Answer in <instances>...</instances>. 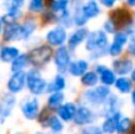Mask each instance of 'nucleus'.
Instances as JSON below:
<instances>
[{"label": "nucleus", "mask_w": 135, "mask_h": 134, "mask_svg": "<svg viewBox=\"0 0 135 134\" xmlns=\"http://www.w3.org/2000/svg\"><path fill=\"white\" fill-rule=\"evenodd\" d=\"M68 5H69V0H54L51 4V7L54 12H59L65 11Z\"/></svg>", "instance_id": "30"}, {"label": "nucleus", "mask_w": 135, "mask_h": 134, "mask_svg": "<svg viewBox=\"0 0 135 134\" xmlns=\"http://www.w3.org/2000/svg\"><path fill=\"white\" fill-rule=\"evenodd\" d=\"M59 116H50L49 121H47V125L50 128H51V131L54 133H59L63 131V123H62V121L59 120Z\"/></svg>", "instance_id": "28"}, {"label": "nucleus", "mask_w": 135, "mask_h": 134, "mask_svg": "<svg viewBox=\"0 0 135 134\" xmlns=\"http://www.w3.org/2000/svg\"><path fill=\"white\" fill-rule=\"evenodd\" d=\"M121 118H122L121 113H119V112H116V113H114V114L108 116L102 125L103 133L104 134H114L117 130V123H119V121Z\"/></svg>", "instance_id": "10"}, {"label": "nucleus", "mask_w": 135, "mask_h": 134, "mask_svg": "<svg viewBox=\"0 0 135 134\" xmlns=\"http://www.w3.org/2000/svg\"><path fill=\"white\" fill-rule=\"evenodd\" d=\"M76 106L74 103H65L62 104V106L58 107V116L62 119L63 121H70L74 119L75 114H76Z\"/></svg>", "instance_id": "14"}, {"label": "nucleus", "mask_w": 135, "mask_h": 134, "mask_svg": "<svg viewBox=\"0 0 135 134\" xmlns=\"http://www.w3.org/2000/svg\"><path fill=\"white\" fill-rule=\"evenodd\" d=\"M74 122L77 126H83L88 125V123L94 121V114L90 109H88L86 107H81L76 111V114L74 116Z\"/></svg>", "instance_id": "7"}, {"label": "nucleus", "mask_w": 135, "mask_h": 134, "mask_svg": "<svg viewBox=\"0 0 135 134\" xmlns=\"http://www.w3.org/2000/svg\"><path fill=\"white\" fill-rule=\"evenodd\" d=\"M116 1L117 0H101V2H102L105 7H112Z\"/></svg>", "instance_id": "37"}, {"label": "nucleus", "mask_w": 135, "mask_h": 134, "mask_svg": "<svg viewBox=\"0 0 135 134\" xmlns=\"http://www.w3.org/2000/svg\"><path fill=\"white\" fill-rule=\"evenodd\" d=\"M35 24L33 23H26L25 25L21 26V31H20V38H27L31 33L35 30Z\"/></svg>", "instance_id": "31"}, {"label": "nucleus", "mask_w": 135, "mask_h": 134, "mask_svg": "<svg viewBox=\"0 0 135 134\" xmlns=\"http://www.w3.org/2000/svg\"><path fill=\"white\" fill-rule=\"evenodd\" d=\"M128 42V36L123 32H119L115 35L114 42L109 46V54L112 56H119L123 50V45Z\"/></svg>", "instance_id": "8"}, {"label": "nucleus", "mask_w": 135, "mask_h": 134, "mask_svg": "<svg viewBox=\"0 0 135 134\" xmlns=\"http://www.w3.org/2000/svg\"><path fill=\"white\" fill-rule=\"evenodd\" d=\"M21 112H23V115L25 116L28 120H33V119L37 118L38 112H39V103H38V100L36 97H32L28 101H26L25 103L21 107Z\"/></svg>", "instance_id": "6"}, {"label": "nucleus", "mask_w": 135, "mask_h": 134, "mask_svg": "<svg viewBox=\"0 0 135 134\" xmlns=\"http://www.w3.org/2000/svg\"><path fill=\"white\" fill-rule=\"evenodd\" d=\"M132 128V120L129 118H121L117 123V130L116 132L119 134H126L129 132Z\"/></svg>", "instance_id": "29"}, {"label": "nucleus", "mask_w": 135, "mask_h": 134, "mask_svg": "<svg viewBox=\"0 0 135 134\" xmlns=\"http://www.w3.org/2000/svg\"><path fill=\"white\" fill-rule=\"evenodd\" d=\"M47 42L54 46L57 45H62L66 40V31L63 27H56L51 30L46 36Z\"/></svg>", "instance_id": "9"}, {"label": "nucleus", "mask_w": 135, "mask_h": 134, "mask_svg": "<svg viewBox=\"0 0 135 134\" xmlns=\"http://www.w3.org/2000/svg\"><path fill=\"white\" fill-rule=\"evenodd\" d=\"M86 69H88V63L83 59H79V61L70 63L69 73L72 76H83L86 73Z\"/></svg>", "instance_id": "15"}, {"label": "nucleus", "mask_w": 135, "mask_h": 134, "mask_svg": "<svg viewBox=\"0 0 135 134\" xmlns=\"http://www.w3.org/2000/svg\"><path fill=\"white\" fill-rule=\"evenodd\" d=\"M26 81H27V74H25L23 70L16 71L9 78L8 83H7V88L11 93L16 94V93H19L20 90L24 89Z\"/></svg>", "instance_id": "5"}, {"label": "nucleus", "mask_w": 135, "mask_h": 134, "mask_svg": "<svg viewBox=\"0 0 135 134\" xmlns=\"http://www.w3.org/2000/svg\"><path fill=\"white\" fill-rule=\"evenodd\" d=\"M6 5L8 11H19V8L24 5V0H6Z\"/></svg>", "instance_id": "33"}, {"label": "nucleus", "mask_w": 135, "mask_h": 134, "mask_svg": "<svg viewBox=\"0 0 135 134\" xmlns=\"http://www.w3.org/2000/svg\"><path fill=\"white\" fill-rule=\"evenodd\" d=\"M14 104V97L12 95H8L4 99L1 106H0V115H1V119H5L6 116H8V114L11 113V109L13 108Z\"/></svg>", "instance_id": "19"}, {"label": "nucleus", "mask_w": 135, "mask_h": 134, "mask_svg": "<svg viewBox=\"0 0 135 134\" xmlns=\"http://www.w3.org/2000/svg\"><path fill=\"white\" fill-rule=\"evenodd\" d=\"M127 2H128L131 6H135V0H127Z\"/></svg>", "instance_id": "39"}, {"label": "nucleus", "mask_w": 135, "mask_h": 134, "mask_svg": "<svg viewBox=\"0 0 135 134\" xmlns=\"http://www.w3.org/2000/svg\"><path fill=\"white\" fill-rule=\"evenodd\" d=\"M115 24H114V21L110 19V20H107L104 23V25H103V28L105 30V32H108V33H114L115 32Z\"/></svg>", "instance_id": "36"}, {"label": "nucleus", "mask_w": 135, "mask_h": 134, "mask_svg": "<svg viewBox=\"0 0 135 134\" xmlns=\"http://www.w3.org/2000/svg\"><path fill=\"white\" fill-rule=\"evenodd\" d=\"M18 56H19L18 49L13 47V46H6L0 52V58L4 62H11V61H13V59H16Z\"/></svg>", "instance_id": "18"}, {"label": "nucleus", "mask_w": 135, "mask_h": 134, "mask_svg": "<svg viewBox=\"0 0 135 134\" xmlns=\"http://www.w3.org/2000/svg\"><path fill=\"white\" fill-rule=\"evenodd\" d=\"M64 88H65V80H64V77H62V76H56V78L50 83L47 90L51 93H55V92H61Z\"/></svg>", "instance_id": "25"}, {"label": "nucleus", "mask_w": 135, "mask_h": 134, "mask_svg": "<svg viewBox=\"0 0 135 134\" xmlns=\"http://www.w3.org/2000/svg\"><path fill=\"white\" fill-rule=\"evenodd\" d=\"M97 81H98V76H97V74L94 73V71H88V73L84 74L81 78V82L83 83L84 85H86V87H93V85H95L96 83H97Z\"/></svg>", "instance_id": "24"}, {"label": "nucleus", "mask_w": 135, "mask_h": 134, "mask_svg": "<svg viewBox=\"0 0 135 134\" xmlns=\"http://www.w3.org/2000/svg\"><path fill=\"white\" fill-rule=\"evenodd\" d=\"M52 51L49 46H40L28 54V59L35 66H43L51 58Z\"/></svg>", "instance_id": "3"}, {"label": "nucleus", "mask_w": 135, "mask_h": 134, "mask_svg": "<svg viewBox=\"0 0 135 134\" xmlns=\"http://www.w3.org/2000/svg\"><path fill=\"white\" fill-rule=\"evenodd\" d=\"M81 134H103L102 128H98L96 126H88L82 130Z\"/></svg>", "instance_id": "35"}, {"label": "nucleus", "mask_w": 135, "mask_h": 134, "mask_svg": "<svg viewBox=\"0 0 135 134\" xmlns=\"http://www.w3.org/2000/svg\"><path fill=\"white\" fill-rule=\"evenodd\" d=\"M63 99H64V95L61 92H55L50 95L49 100H47V103H49V106L51 108H57V107H59L62 104Z\"/></svg>", "instance_id": "27"}, {"label": "nucleus", "mask_w": 135, "mask_h": 134, "mask_svg": "<svg viewBox=\"0 0 135 134\" xmlns=\"http://www.w3.org/2000/svg\"><path fill=\"white\" fill-rule=\"evenodd\" d=\"M108 44L107 35L102 30L94 31L93 33H89L86 38V49L89 51H98V50L105 49Z\"/></svg>", "instance_id": "2"}, {"label": "nucleus", "mask_w": 135, "mask_h": 134, "mask_svg": "<svg viewBox=\"0 0 135 134\" xmlns=\"http://www.w3.org/2000/svg\"><path fill=\"white\" fill-rule=\"evenodd\" d=\"M0 32H1V21H0Z\"/></svg>", "instance_id": "41"}, {"label": "nucleus", "mask_w": 135, "mask_h": 134, "mask_svg": "<svg viewBox=\"0 0 135 134\" xmlns=\"http://www.w3.org/2000/svg\"><path fill=\"white\" fill-rule=\"evenodd\" d=\"M43 5H44L43 0H31L28 8H30L31 12H39V11H42Z\"/></svg>", "instance_id": "34"}, {"label": "nucleus", "mask_w": 135, "mask_h": 134, "mask_svg": "<svg viewBox=\"0 0 135 134\" xmlns=\"http://www.w3.org/2000/svg\"><path fill=\"white\" fill-rule=\"evenodd\" d=\"M110 90L108 85H100V87L89 89L84 93V96L89 102L95 104H101L102 102H105V100L109 97Z\"/></svg>", "instance_id": "4"}, {"label": "nucleus", "mask_w": 135, "mask_h": 134, "mask_svg": "<svg viewBox=\"0 0 135 134\" xmlns=\"http://www.w3.org/2000/svg\"><path fill=\"white\" fill-rule=\"evenodd\" d=\"M100 78H101V81H102L103 84H105V85L115 84V82H116L115 73L114 71H112L110 69H107V68H105L104 70L100 74Z\"/></svg>", "instance_id": "23"}, {"label": "nucleus", "mask_w": 135, "mask_h": 134, "mask_svg": "<svg viewBox=\"0 0 135 134\" xmlns=\"http://www.w3.org/2000/svg\"><path fill=\"white\" fill-rule=\"evenodd\" d=\"M132 102H133V106L135 107V90H133V93H132Z\"/></svg>", "instance_id": "38"}, {"label": "nucleus", "mask_w": 135, "mask_h": 134, "mask_svg": "<svg viewBox=\"0 0 135 134\" xmlns=\"http://www.w3.org/2000/svg\"><path fill=\"white\" fill-rule=\"evenodd\" d=\"M55 63L58 69H65L70 63V55L65 46H61L55 54Z\"/></svg>", "instance_id": "11"}, {"label": "nucleus", "mask_w": 135, "mask_h": 134, "mask_svg": "<svg viewBox=\"0 0 135 134\" xmlns=\"http://www.w3.org/2000/svg\"><path fill=\"white\" fill-rule=\"evenodd\" d=\"M27 61H28V56H26V55H19L16 59L12 61V70L14 73L16 71H20L26 65Z\"/></svg>", "instance_id": "26"}, {"label": "nucleus", "mask_w": 135, "mask_h": 134, "mask_svg": "<svg viewBox=\"0 0 135 134\" xmlns=\"http://www.w3.org/2000/svg\"><path fill=\"white\" fill-rule=\"evenodd\" d=\"M117 97L115 95H109L107 100H105V106H104V114L105 116H109L112 114L116 113V103H117Z\"/></svg>", "instance_id": "22"}, {"label": "nucleus", "mask_w": 135, "mask_h": 134, "mask_svg": "<svg viewBox=\"0 0 135 134\" xmlns=\"http://www.w3.org/2000/svg\"><path fill=\"white\" fill-rule=\"evenodd\" d=\"M115 88L122 94H127L132 90V81L127 77H120L115 82Z\"/></svg>", "instance_id": "21"}, {"label": "nucleus", "mask_w": 135, "mask_h": 134, "mask_svg": "<svg viewBox=\"0 0 135 134\" xmlns=\"http://www.w3.org/2000/svg\"><path fill=\"white\" fill-rule=\"evenodd\" d=\"M114 66V71L119 75H127V74L133 71V62L131 59H116L113 63Z\"/></svg>", "instance_id": "12"}, {"label": "nucleus", "mask_w": 135, "mask_h": 134, "mask_svg": "<svg viewBox=\"0 0 135 134\" xmlns=\"http://www.w3.org/2000/svg\"><path fill=\"white\" fill-rule=\"evenodd\" d=\"M86 19H88V18H86L85 14L83 13L82 8L81 9H77L76 13H75V16H74L75 24H76V25H78V26H82V25H84V24L86 23Z\"/></svg>", "instance_id": "32"}, {"label": "nucleus", "mask_w": 135, "mask_h": 134, "mask_svg": "<svg viewBox=\"0 0 135 134\" xmlns=\"http://www.w3.org/2000/svg\"><path fill=\"white\" fill-rule=\"evenodd\" d=\"M20 31L21 26L14 23H9L5 30V40H14L17 38H20Z\"/></svg>", "instance_id": "16"}, {"label": "nucleus", "mask_w": 135, "mask_h": 134, "mask_svg": "<svg viewBox=\"0 0 135 134\" xmlns=\"http://www.w3.org/2000/svg\"><path fill=\"white\" fill-rule=\"evenodd\" d=\"M36 134H45V133H42V132H38V133H36Z\"/></svg>", "instance_id": "42"}, {"label": "nucleus", "mask_w": 135, "mask_h": 134, "mask_svg": "<svg viewBox=\"0 0 135 134\" xmlns=\"http://www.w3.org/2000/svg\"><path fill=\"white\" fill-rule=\"evenodd\" d=\"M89 36V32L86 28H79V30H77L76 32H74L71 35V37H70L69 42H68V44H69V47L70 49H76L77 46H78L79 44H81L83 40H85L86 38H88Z\"/></svg>", "instance_id": "13"}, {"label": "nucleus", "mask_w": 135, "mask_h": 134, "mask_svg": "<svg viewBox=\"0 0 135 134\" xmlns=\"http://www.w3.org/2000/svg\"><path fill=\"white\" fill-rule=\"evenodd\" d=\"M112 20L115 25H126L129 21V16L124 9H116L112 14Z\"/></svg>", "instance_id": "20"}, {"label": "nucleus", "mask_w": 135, "mask_h": 134, "mask_svg": "<svg viewBox=\"0 0 135 134\" xmlns=\"http://www.w3.org/2000/svg\"><path fill=\"white\" fill-rule=\"evenodd\" d=\"M82 11L85 14L86 18H95L100 14V7H98L96 1H89L88 4H85L82 7Z\"/></svg>", "instance_id": "17"}, {"label": "nucleus", "mask_w": 135, "mask_h": 134, "mask_svg": "<svg viewBox=\"0 0 135 134\" xmlns=\"http://www.w3.org/2000/svg\"><path fill=\"white\" fill-rule=\"evenodd\" d=\"M27 88L33 95H40L47 90V83L40 77L39 73L36 69L27 73Z\"/></svg>", "instance_id": "1"}, {"label": "nucleus", "mask_w": 135, "mask_h": 134, "mask_svg": "<svg viewBox=\"0 0 135 134\" xmlns=\"http://www.w3.org/2000/svg\"><path fill=\"white\" fill-rule=\"evenodd\" d=\"M132 78H133V81H135V70L132 71Z\"/></svg>", "instance_id": "40"}]
</instances>
